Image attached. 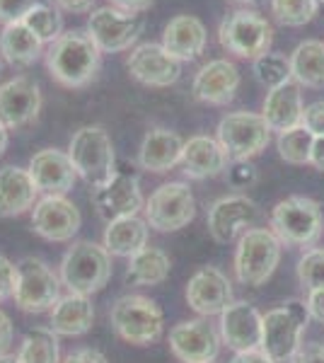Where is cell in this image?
<instances>
[{"mask_svg":"<svg viewBox=\"0 0 324 363\" xmlns=\"http://www.w3.org/2000/svg\"><path fill=\"white\" fill-rule=\"evenodd\" d=\"M99 63H102V51L90 39V34L80 29L63 32L54 44H49V51H46L49 75L68 90H80L90 85L97 78Z\"/></svg>","mask_w":324,"mask_h":363,"instance_id":"cell-1","label":"cell"},{"mask_svg":"<svg viewBox=\"0 0 324 363\" xmlns=\"http://www.w3.org/2000/svg\"><path fill=\"white\" fill-rule=\"evenodd\" d=\"M310 322L308 303L291 298L284 306L262 315V344L259 349L274 363H286L303 347V332Z\"/></svg>","mask_w":324,"mask_h":363,"instance_id":"cell-2","label":"cell"},{"mask_svg":"<svg viewBox=\"0 0 324 363\" xmlns=\"http://www.w3.org/2000/svg\"><path fill=\"white\" fill-rule=\"evenodd\" d=\"M61 284L68 294L92 296L102 291L111 279V255L104 245L92 240H80L68 247L61 259Z\"/></svg>","mask_w":324,"mask_h":363,"instance_id":"cell-3","label":"cell"},{"mask_svg":"<svg viewBox=\"0 0 324 363\" xmlns=\"http://www.w3.org/2000/svg\"><path fill=\"white\" fill-rule=\"evenodd\" d=\"M269 225L286 247H312L322 238L324 216L315 199L288 196L271 208Z\"/></svg>","mask_w":324,"mask_h":363,"instance_id":"cell-4","label":"cell"},{"mask_svg":"<svg viewBox=\"0 0 324 363\" xmlns=\"http://www.w3.org/2000/svg\"><path fill=\"white\" fill-rule=\"evenodd\" d=\"M281 240L269 228H252L247 230L235 250V277L240 284L259 289L274 277L281 262Z\"/></svg>","mask_w":324,"mask_h":363,"instance_id":"cell-5","label":"cell"},{"mask_svg":"<svg viewBox=\"0 0 324 363\" xmlns=\"http://www.w3.org/2000/svg\"><path fill=\"white\" fill-rule=\"evenodd\" d=\"M68 155L73 167L87 184L95 186L104 184L116 172V155L114 143L107 128L102 126H82L73 133L68 145Z\"/></svg>","mask_w":324,"mask_h":363,"instance_id":"cell-6","label":"cell"},{"mask_svg":"<svg viewBox=\"0 0 324 363\" xmlns=\"http://www.w3.org/2000/svg\"><path fill=\"white\" fill-rule=\"evenodd\" d=\"M109 318L116 335L135 347H148L157 342L164 330L162 310L145 296H121L111 306Z\"/></svg>","mask_w":324,"mask_h":363,"instance_id":"cell-7","label":"cell"},{"mask_svg":"<svg viewBox=\"0 0 324 363\" xmlns=\"http://www.w3.org/2000/svg\"><path fill=\"white\" fill-rule=\"evenodd\" d=\"M61 277L39 257H25L17 262L15 306L22 313L39 315L56 306L61 298Z\"/></svg>","mask_w":324,"mask_h":363,"instance_id":"cell-8","label":"cell"},{"mask_svg":"<svg viewBox=\"0 0 324 363\" xmlns=\"http://www.w3.org/2000/svg\"><path fill=\"white\" fill-rule=\"evenodd\" d=\"M218 39L228 54L255 61L269 51L271 42H274V27L267 17H262L255 10H238L220 22Z\"/></svg>","mask_w":324,"mask_h":363,"instance_id":"cell-9","label":"cell"},{"mask_svg":"<svg viewBox=\"0 0 324 363\" xmlns=\"http://www.w3.org/2000/svg\"><path fill=\"white\" fill-rule=\"evenodd\" d=\"M216 140L223 145L228 160H252L262 153L271 140V128L262 114L255 112H230L216 128Z\"/></svg>","mask_w":324,"mask_h":363,"instance_id":"cell-10","label":"cell"},{"mask_svg":"<svg viewBox=\"0 0 324 363\" xmlns=\"http://www.w3.org/2000/svg\"><path fill=\"white\" fill-rule=\"evenodd\" d=\"M143 13H123L111 5L92 10L87 17V34L102 54H119V51L131 49L143 34Z\"/></svg>","mask_w":324,"mask_h":363,"instance_id":"cell-11","label":"cell"},{"mask_svg":"<svg viewBox=\"0 0 324 363\" xmlns=\"http://www.w3.org/2000/svg\"><path fill=\"white\" fill-rule=\"evenodd\" d=\"M145 223L157 233H174L186 228L196 216V201L184 182L160 184L145 201Z\"/></svg>","mask_w":324,"mask_h":363,"instance_id":"cell-12","label":"cell"},{"mask_svg":"<svg viewBox=\"0 0 324 363\" xmlns=\"http://www.w3.org/2000/svg\"><path fill=\"white\" fill-rule=\"evenodd\" d=\"M92 203H95L97 213L102 216L107 223L116 218H128V216H138V211L145 206L143 194H140L138 177L128 172L126 167L116 169L111 177L92 189Z\"/></svg>","mask_w":324,"mask_h":363,"instance_id":"cell-13","label":"cell"},{"mask_svg":"<svg viewBox=\"0 0 324 363\" xmlns=\"http://www.w3.org/2000/svg\"><path fill=\"white\" fill-rule=\"evenodd\" d=\"M259 220V206L245 194H230L211 203L208 233L216 242L228 245L252 230Z\"/></svg>","mask_w":324,"mask_h":363,"instance_id":"cell-14","label":"cell"},{"mask_svg":"<svg viewBox=\"0 0 324 363\" xmlns=\"http://www.w3.org/2000/svg\"><path fill=\"white\" fill-rule=\"evenodd\" d=\"M223 339L208 320H186L172 327L169 349L181 363H216Z\"/></svg>","mask_w":324,"mask_h":363,"instance_id":"cell-15","label":"cell"},{"mask_svg":"<svg viewBox=\"0 0 324 363\" xmlns=\"http://www.w3.org/2000/svg\"><path fill=\"white\" fill-rule=\"evenodd\" d=\"M82 216L78 206L66 196H41L32 208V228L49 242H68L78 235Z\"/></svg>","mask_w":324,"mask_h":363,"instance_id":"cell-16","label":"cell"},{"mask_svg":"<svg viewBox=\"0 0 324 363\" xmlns=\"http://www.w3.org/2000/svg\"><path fill=\"white\" fill-rule=\"evenodd\" d=\"M126 68L138 83L148 87H169L179 80L181 61L167 54L162 44H138L126 58Z\"/></svg>","mask_w":324,"mask_h":363,"instance_id":"cell-17","label":"cell"},{"mask_svg":"<svg viewBox=\"0 0 324 363\" xmlns=\"http://www.w3.org/2000/svg\"><path fill=\"white\" fill-rule=\"evenodd\" d=\"M41 112V87L27 75H17L0 85V124L22 128L32 124Z\"/></svg>","mask_w":324,"mask_h":363,"instance_id":"cell-18","label":"cell"},{"mask_svg":"<svg viewBox=\"0 0 324 363\" xmlns=\"http://www.w3.org/2000/svg\"><path fill=\"white\" fill-rule=\"evenodd\" d=\"M186 303L201 318L220 315L233 303V284L218 267H201L186 284Z\"/></svg>","mask_w":324,"mask_h":363,"instance_id":"cell-19","label":"cell"},{"mask_svg":"<svg viewBox=\"0 0 324 363\" xmlns=\"http://www.w3.org/2000/svg\"><path fill=\"white\" fill-rule=\"evenodd\" d=\"M27 169L37 184L39 194L44 196H66V191L73 189L75 179H78L70 155L58 148H44L34 153Z\"/></svg>","mask_w":324,"mask_h":363,"instance_id":"cell-20","label":"cell"},{"mask_svg":"<svg viewBox=\"0 0 324 363\" xmlns=\"http://www.w3.org/2000/svg\"><path fill=\"white\" fill-rule=\"evenodd\" d=\"M220 339L235 354L259 349V344H262V313L247 301H233L220 313Z\"/></svg>","mask_w":324,"mask_h":363,"instance_id":"cell-21","label":"cell"},{"mask_svg":"<svg viewBox=\"0 0 324 363\" xmlns=\"http://www.w3.org/2000/svg\"><path fill=\"white\" fill-rule=\"evenodd\" d=\"M240 90V70L233 61L228 58H216V61H208L206 66H201L196 75H194L191 83V92L199 102L206 104H216V107H223V104L233 102L235 95Z\"/></svg>","mask_w":324,"mask_h":363,"instance_id":"cell-22","label":"cell"},{"mask_svg":"<svg viewBox=\"0 0 324 363\" xmlns=\"http://www.w3.org/2000/svg\"><path fill=\"white\" fill-rule=\"evenodd\" d=\"M39 189L25 167H0V218H15L34 208Z\"/></svg>","mask_w":324,"mask_h":363,"instance_id":"cell-23","label":"cell"},{"mask_svg":"<svg viewBox=\"0 0 324 363\" xmlns=\"http://www.w3.org/2000/svg\"><path fill=\"white\" fill-rule=\"evenodd\" d=\"M181 150H184V140L177 131H169V128H150L145 133L143 143H140L138 150V165L145 169V172H169L172 167H177L181 162Z\"/></svg>","mask_w":324,"mask_h":363,"instance_id":"cell-24","label":"cell"},{"mask_svg":"<svg viewBox=\"0 0 324 363\" xmlns=\"http://www.w3.org/2000/svg\"><path fill=\"white\" fill-rule=\"evenodd\" d=\"M303 109H305V104H303L300 85L296 80H288V83L267 92L262 116L271 131L284 133V131H291V128L300 126V121H303Z\"/></svg>","mask_w":324,"mask_h":363,"instance_id":"cell-25","label":"cell"},{"mask_svg":"<svg viewBox=\"0 0 324 363\" xmlns=\"http://www.w3.org/2000/svg\"><path fill=\"white\" fill-rule=\"evenodd\" d=\"M208 32L203 22L194 15H177L167 22L162 32V46L177 61H194L206 51Z\"/></svg>","mask_w":324,"mask_h":363,"instance_id":"cell-26","label":"cell"},{"mask_svg":"<svg viewBox=\"0 0 324 363\" xmlns=\"http://www.w3.org/2000/svg\"><path fill=\"white\" fill-rule=\"evenodd\" d=\"M181 172L189 179H208L225 172L228 155L223 145L211 136H191L181 150Z\"/></svg>","mask_w":324,"mask_h":363,"instance_id":"cell-27","label":"cell"},{"mask_svg":"<svg viewBox=\"0 0 324 363\" xmlns=\"http://www.w3.org/2000/svg\"><path fill=\"white\" fill-rule=\"evenodd\" d=\"M49 325L58 337H82L95 325V306L90 296L68 294L49 310Z\"/></svg>","mask_w":324,"mask_h":363,"instance_id":"cell-28","label":"cell"},{"mask_svg":"<svg viewBox=\"0 0 324 363\" xmlns=\"http://www.w3.org/2000/svg\"><path fill=\"white\" fill-rule=\"evenodd\" d=\"M148 223L138 216H128V218H116L107 223L104 230V250L111 257H126L131 259L143 247H148Z\"/></svg>","mask_w":324,"mask_h":363,"instance_id":"cell-29","label":"cell"},{"mask_svg":"<svg viewBox=\"0 0 324 363\" xmlns=\"http://www.w3.org/2000/svg\"><path fill=\"white\" fill-rule=\"evenodd\" d=\"M41 51H44V44L25 22H15L0 32V56L10 66H32L41 56Z\"/></svg>","mask_w":324,"mask_h":363,"instance_id":"cell-30","label":"cell"},{"mask_svg":"<svg viewBox=\"0 0 324 363\" xmlns=\"http://www.w3.org/2000/svg\"><path fill=\"white\" fill-rule=\"evenodd\" d=\"M169 269H172V262L167 252L160 247H143L128 259L123 281L128 286H160L162 281H167Z\"/></svg>","mask_w":324,"mask_h":363,"instance_id":"cell-31","label":"cell"},{"mask_svg":"<svg viewBox=\"0 0 324 363\" xmlns=\"http://www.w3.org/2000/svg\"><path fill=\"white\" fill-rule=\"evenodd\" d=\"M288 58H291V75L298 85L324 87V42L305 39Z\"/></svg>","mask_w":324,"mask_h":363,"instance_id":"cell-32","label":"cell"},{"mask_svg":"<svg viewBox=\"0 0 324 363\" xmlns=\"http://www.w3.org/2000/svg\"><path fill=\"white\" fill-rule=\"evenodd\" d=\"M20 363H61V344L51 327H34L29 330L17 351Z\"/></svg>","mask_w":324,"mask_h":363,"instance_id":"cell-33","label":"cell"},{"mask_svg":"<svg viewBox=\"0 0 324 363\" xmlns=\"http://www.w3.org/2000/svg\"><path fill=\"white\" fill-rule=\"evenodd\" d=\"M25 25L32 29L34 34L41 39V44H54L63 34V17L58 13L56 5L37 3L32 10L25 15Z\"/></svg>","mask_w":324,"mask_h":363,"instance_id":"cell-34","label":"cell"},{"mask_svg":"<svg viewBox=\"0 0 324 363\" xmlns=\"http://www.w3.org/2000/svg\"><path fill=\"white\" fill-rule=\"evenodd\" d=\"M315 136L305 126H296L291 131L279 133L276 148H279L281 160L291 162V165H310V153Z\"/></svg>","mask_w":324,"mask_h":363,"instance_id":"cell-35","label":"cell"},{"mask_svg":"<svg viewBox=\"0 0 324 363\" xmlns=\"http://www.w3.org/2000/svg\"><path fill=\"white\" fill-rule=\"evenodd\" d=\"M255 75L267 90H274V87L293 80L291 75V58L284 54H274V51H267L259 58H255Z\"/></svg>","mask_w":324,"mask_h":363,"instance_id":"cell-36","label":"cell"},{"mask_svg":"<svg viewBox=\"0 0 324 363\" xmlns=\"http://www.w3.org/2000/svg\"><path fill=\"white\" fill-rule=\"evenodd\" d=\"M271 13L286 27H303L320 13L317 0H271Z\"/></svg>","mask_w":324,"mask_h":363,"instance_id":"cell-37","label":"cell"},{"mask_svg":"<svg viewBox=\"0 0 324 363\" xmlns=\"http://www.w3.org/2000/svg\"><path fill=\"white\" fill-rule=\"evenodd\" d=\"M298 279L308 291L324 289V247H310L300 257Z\"/></svg>","mask_w":324,"mask_h":363,"instance_id":"cell-38","label":"cell"},{"mask_svg":"<svg viewBox=\"0 0 324 363\" xmlns=\"http://www.w3.org/2000/svg\"><path fill=\"white\" fill-rule=\"evenodd\" d=\"M37 3L39 0H0V25L8 27L15 25V22H22Z\"/></svg>","mask_w":324,"mask_h":363,"instance_id":"cell-39","label":"cell"},{"mask_svg":"<svg viewBox=\"0 0 324 363\" xmlns=\"http://www.w3.org/2000/svg\"><path fill=\"white\" fill-rule=\"evenodd\" d=\"M255 182H257V167L250 160L233 162L228 167V184L233 189H250Z\"/></svg>","mask_w":324,"mask_h":363,"instance_id":"cell-40","label":"cell"},{"mask_svg":"<svg viewBox=\"0 0 324 363\" xmlns=\"http://www.w3.org/2000/svg\"><path fill=\"white\" fill-rule=\"evenodd\" d=\"M300 126L308 128L312 136H324V99H317V102L305 104Z\"/></svg>","mask_w":324,"mask_h":363,"instance_id":"cell-41","label":"cell"},{"mask_svg":"<svg viewBox=\"0 0 324 363\" xmlns=\"http://www.w3.org/2000/svg\"><path fill=\"white\" fill-rule=\"evenodd\" d=\"M17 284V264L8 259V257L0 255V303L13 298Z\"/></svg>","mask_w":324,"mask_h":363,"instance_id":"cell-42","label":"cell"},{"mask_svg":"<svg viewBox=\"0 0 324 363\" xmlns=\"http://www.w3.org/2000/svg\"><path fill=\"white\" fill-rule=\"evenodd\" d=\"M291 363H324V344H303Z\"/></svg>","mask_w":324,"mask_h":363,"instance_id":"cell-43","label":"cell"},{"mask_svg":"<svg viewBox=\"0 0 324 363\" xmlns=\"http://www.w3.org/2000/svg\"><path fill=\"white\" fill-rule=\"evenodd\" d=\"M61 363H109V361L97 349H78V351H70Z\"/></svg>","mask_w":324,"mask_h":363,"instance_id":"cell-44","label":"cell"},{"mask_svg":"<svg viewBox=\"0 0 324 363\" xmlns=\"http://www.w3.org/2000/svg\"><path fill=\"white\" fill-rule=\"evenodd\" d=\"M308 310H310V318L315 322L324 325V289L317 291H308Z\"/></svg>","mask_w":324,"mask_h":363,"instance_id":"cell-45","label":"cell"},{"mask_svg":"<svg viewBox=\"0 0 324 363\" xmlns=\"http://www.w3.org/2000/svg\"><path fill=\"white\" fill-rule=\"evenodd\" d=\"M54 5L58 10H66V13L85 15V13H92L95 0H54Z\"/></svg>","mask_w":324,"mask_h":363,"instance_id":"cell-46","label":"cell"},{"mask_svg":"<svg viewBox=\"0 0 324 363\" xmlns=\"http://www.w3.org/2000/svg\"><path fill=\"white\" fill-rule=\"evenodd\" d=\"M10 344H13V320L0 310V356L8 354Z\"/></svg>","mask_w":324,"mask_h":363,"instance_id":"cell-47","label":"cell"},{"mask_svg":"<svg viewBox=\"0 0 324 363\" xmlns=\"http://www.w3.org/2000/svg\"><path fill=\"white\" fill-rule=\"evenodd\" d=\"M109 5L123 10V13H145L152 5V0H109Z\"/></svg>","mask_w":324,"mask_h":363,"instance_id":"cell-48","label":"cell"},{"mask_svg":"<svg viewBox=\"0 0 324 363\" xmlns=\"http://www.w3.org/2000/svg\"><path fill=\"white\" fill-rule=\"evenodd\" d=\"M230 363H274V361L262 349H250V351H238Z\"/></svg>","mask_w":324,"mask_h":363,"instance_id":"cell-49","label":"cell"},{"mask_svg":"<svg viewBox=\"0 0 324 363\" xmlns=\"http://www.w3.org/2000/svg\"><path fill=\"white\" fill-rule=\"evenodd\" d=\"M310 165L317 167L320 172H324V136H315L312 153H310Z\"/></svg>","mask_w":324,"mask_h":363,"instance_id":"cell-50","label":"cell"},{"mask_svg":"<svg viewBox=\"0 0 324 363\" xmlns=\"http://www.w3.org/2000/svg\"><path fill=\"white\" fill-rule=\"evenodd\" d=\"M8 145H10V128L0 124V157L5 155V150H8Z\"/></svg>","mask_w":324,"mask_h":363,"instance_id":"cell-51","label":"cell"},{"mask_svg":"<svg viewBox=\"0 0 324 363\" xmlns=\"http://www.w3.org/2000/svg\"><path fill=\"white\" fill-rule=\"evenodd\" d=\"M0 363H20V361H17V356L5 354V356H0Z\"/></svg>","mask_w":324,"mask_h":363,"instance_id":"cell-52","label":"cell"},{"mask_svg":"<svg viewBox=\"0 0 324 363\" xmlns=\"http://www.w3.org/2000/svg\"><path fill=\"white\" fill-rule=\"evenodd\" d=\"M235 3H255V0H235Z\"/></svg>","mask_w":324,"mask_h":363,"instance_id":"cell-53","label":"cell"},{"mask_svg":"<svg viewBox=\"0 0 324 363\" xmlns=\"http://www.w3.org/2000/svg\"><path fill=\"white\" fill-rule=\"evenodd\" d=\"M0 75H3V56H0Z\"/></svg>","mask_w":324,"mask_h":363,"instance_id":"cell-54","label":"cell"}]
</instances>
